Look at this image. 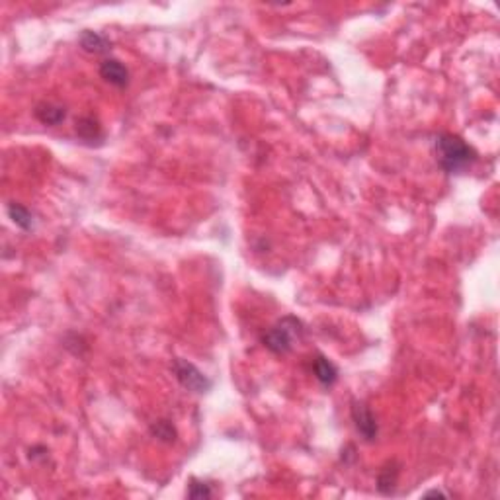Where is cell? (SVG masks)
I'll list each match as a JSON object with an SVG mask.
<instances>
[{
  "mask_svg": "<svg viewBox=\"0 0 500 500\" xmlns=\"http://www.w3.org/2000/svg\"><path fill=\"white\" fill-rule=\"evenodd\" d=\"M436 154L438 164L448 174L463 172L477 161L475 149L453 133H439L436 137Z\"/></svg>",
  "mask_w": 500,
  "mask_h": 500,
  "instance_id": "obj_1",
  "label": "cell"
},
{
  "mask_svg": "<svg viewBox=\"0 0 500 500\" xmlns=\"http://www.w3.org/2000/svg\"><path fill=\"white\" fill-rule=\"evenodd\" d=\"M303 334V325L297 321L296 316H284L276 327H272L262 337L264 344L272 354H287L293 348V340Z\"/></svg>",
  "mask_w": 500,
  "mask_h": 500,
  "instance_id": "obj_2",
  "label": "cell"
},
{
  "mask_svg": "<svg viewBox=\"0 0 500 500\" xmlns=\"http://www.w3.org/2000/svg\"><path fill=\"white\" fill-rule=\"evenodd\" d=\"M172 373L178 379V383L192 393H207L211 389V381L205 378L200 369L195 368L192 362H188L184 357H176L172 362Z\"/></svg>",
  "mask_w": 500,
  "mask_h": 500,
  "instance_id": "obj_3",
  "label": "cell"
},
{
  "mask_svg": "<svg viewBox=\"0 0 500 500\" xmlns=\"http://www.w3.org/2000/svg\"><path fill=\"white\" fill-rule=\"evenodd\" d=\"M352 420H354L357 434L366 442H376L378 439V420H376L373 412L369 410V407L364 401H354L352 403Z\"/></svg>",
  "mask_w": 500,
  "mask_h": 500,
  "instance_id": "obj_4",
  "label": "cell"
},
{
  "mask_svg": "<svg viewBox=\"0 0 500 500\" xmlns=\"http://www.w3.org/2000/svg\"><path fill=\"white\" fill-rule=\"evenodd\" d=\"M100 76H102L106 82L118 86V88H125V86L129 84V71H127V67H125L122 61L112 59V57H110V59H104V61L100 63Z\"/></svg>",
  "mask_w": 500,
  "mask_h": 500,
  "instance_id": "obj_5",
  "label": "cell"
},
{
  "mask_svg": "<svg viewBox=\"0 0 500 500\" xmlns=\"http://www.w3.org/2000/svg\"><path fill=\"white\" fill-rule=\"evenodd\" d=\"M311 371L315 373L316 381L325 387H332L338 381V368L325 356H316L311 360Z\"/></svg>",
  "mask_w": 500,
  "mask_h": 500,
  "instance_id": "obj_6",
  "label": "cell"
},
{
  "mask_svg": "<svg viewBox=\"0 0 500 500\" xmlns=\"http://www.w3.org/2000/svg\"><path fill=\"white\" fill-rule=\"evenodd\" d=\"M76 135L88 145L102 143L104 139L102 127H100L98 120H94L92 115H82L81 120H76Z\"/></svg>",
  "mask_w": 500,
  "mask_h": 500,
  "instance_id": "obj_7",
  "label": "cell"
},
{
  "mask_svg": "<svg viewBox=\"0 0 500 500\" xmlns=\"http://www.w3.org/2000/svg\"><path fill=\"white\" fill-rule=\"evenodd\" d=\"M79 43H81V47L84 51L94 53V55H104V53L110 51V47H112V41L108 40L104 33H98V31L92 30L82 31Z\"/></svg>",
  "mask_w": 500,
  "mask_h": 500,
  "instance_id": "obj_8",
  "label": "cell"
},
{
  "mask_svg": "<svg viewBox=\"0 0 500 500\" xmlns=\"http://www.w3.org/2000/svg\"><path fill=\"white\" fill-rule=\"evenodd\" d=\"M35 118L40 120L43 125H59L61 122H65L67 118V110L63 106H57V104L51 102H41L35 106Z\"/></svg>",
  "mask_w": 500,
  "mask_h": 500,
  "instance_id": "obj_9",
  "label": "cell"
},
{
  "mask_svg": "<svg viewBox=\"0 0 500 500\" xmlns=\"http://www.w3.org/2000/svg\"><path fill=\"white\" fill-rule=\"evenodd\" d=\"M398 473H401V469H398L397 463H395V461H389L387 465L379 471V475H378L379 492H383V494H391V492H393V489H395V485H397Z\"/></svg>",
  "mask_w": 500,
  "mask_h": 500,
  "instance_id": "obj_10",
  "label": "cell"
},
{
  "mask_svg": "<svg viewBox=\"0 0 500 500\" xmlns=\"http://www.w3.org/2000/svg\"><path fill=\"white\" fill-rule=\"evenodd\" d=\"M6 211H8V217L12 219V223L16 225V227H20L22 231H31V229H33V215H31L28 207L12 202V204H8V207H6Z\"/></svg>",
  "mask_w": 500,
  "mask_h": 500,
  "instance_id": "obj_11",
  "label": "cell"
},
{
  "mask_svg": "<svg viewBox=\"0 0 500 500\" xmlns=\"http://www.w3.org/2000/svg\"><path fill=\"white\" fill-rule=\"evenodd\" d=\"M151 434H153L159 442H164V444H172L174 439H176V436H178L172 422L164 419L154 420L153 424H151Z\"/></svg>",
  "mask_w": 500,
  "mask_h": 500,
  "instance_id": "obj_12",
  "label": "cell"
},
{
  "mask_svg": "<svg viewBox=\"0 0 500 500\" xmlns=\"http://www.w3.org/2000/svg\"><path fill=\"white\" fill-rule=\"evenodd\" d=\"M188 497L190 499H211L213 490H211V485H207L204 481L192 479L188 485Z\"/></svg>",
  "mask_w": 500,
  "mask_h": 500,
  "instance_id": "obj_13",
  "label": "cell"
},
{
  "mask_svg": "<svg viewBox=\"0 0 500 500\" xmlns=\"http://www.w3.org/2000/svg\"><path fill=\"white\" fill-rule=\"evenodd\" d=\"M424 497H426V499H428V497H444V499H448L449 494L448 492H444V490L434 489V490H428V492H424Z\"/></svg>",
  "mask_w": 500,
  "mask_h": 500,
  "instance_id": "obj_14",
  "label": "cell"
}]
</instances>
